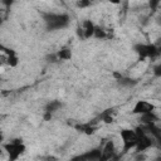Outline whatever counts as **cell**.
Here are the masks:
<instances>
[{
    "label": "cell",
    "mask_w": 161,
    "mask_h": 161,
    "mask_svg": "<svg viewBox=\"0 0 161 161\" xmlns=\"http://www.w3.org/2000/svg\"><path fill=\"white\" fill-rule=\"evenodd\" d=\"M157 23H158V24H160V25H161V15H160V16H158V18H157Z\"/></svg>",
    "instance_id": "44dd1931"
},
{
    "label": "cell",
    "mask_w": 161,
    "mask_h": 161,
    "mask_svg": "<svg viewBox=\"0 0 161 161\" xmlns=\"http://www.w3.org/2000/svg\"><path fill=\"white\" fill-rule=\"evenodd\" d=\"M93 36L97 38V39H104V38L107 36V31H106L103 28L96 25V30H94V35H93Z\"/></svg>",
    "instance_id": "4fadbf2b"
},
{
    "label": "cell",
    "mask_w": 161,
    "mask_h": 161,
    "mask_svg": "<svg viewBox=\"0 0 161 161\" xmlns=\"http://www.w3.org/2000/svg\"><path fill=\"white\" fill-rule=\"evenodd\" d=\"M145 158H146V156L143 155V152L136 153V160H137V161H145Z\"/></svg>",
    "instance_id": "d6986e66"
},
{
    "label": "cell",
    "mask_w": 161,
    "mask_h": 161,
    "mask_svg": "<svg viewBox=\"0 0 161 161\" xmlns=\"http://www.w3.org/2000/svg\"><path fill=\"white\" fill-rule=\"evenodd\" d=\"M4 148L8 152L9 161H16L18 157H20V155H23L24 151H25V146L21 142V140H19V138L11 140L10 142L5 143L4 145Z\"/></svg>",
    "instance_id": "7a4b0ae2"
},
{
    "label": "cell",
    "mask_w": 161,
    "mask_h": 161,
    "mask_svg": "<svg viewBox=\"0 0 161 161\" xmlns=\"http://www.w3.org/2000/svg\"><path fill=\"white\" fill-rule=\"evenodd\" d=\"M45 25L48 28V30H58V29H63L65 28L69 21L70 18L68 14H57V13H45L43 14Z\"/></svg>",
    "instance_id": "6da1fadb"
},
{
    "label": "cell",
    "mask_w": 161,
    "mask_h": 161,
    "mask_svg": "<svg viewBox=\"0 0 161 161\" xmlns=\"http://www.w3.org/2000/svg\"><path fill=\"white\" fill-rule=\"evenodd\" d=\"M57 55L59 60H69L72 58V50L70 48H63L57 53Z\"/></svg>",
    "instance_id": "30bf717a"
},
{
    "label": "cell",
    "mask_w": 161,
    "mask_h": 161,
    "mask_svg": "<svg viewBox=\"0 0 161 161\" xmlns=\"http://www.w3.org/2000/svg\"><path fill=\"white\" fill-rule=\"evenodd\" d=\"M158 5H160V1H150V8H151V10H156Z\"/></svg>",
    "instance_id": "ac0fdd59"
},
{
    "label": "cell",
    "mask_w": 161,
    "mask_h": 161,
    "mask_svg": "<svg viewBox=\"0 0 161 161\" xmlns=\"http://www.w3.org/2000/svg\"><path fill=\"white\" fill-rule=\"evenodd\" d=\"M152 72H153V75H155V77H161V63L156 64V65L153 67Z\"/></svg>",
    "instance_id": "9a60e30c"
},
{
    "label": "cell",
    "mask_w": 161,
    "mask_h": 161,
    "mask_svg": "<svg viewBox=\"0 0 161 161\" xmlns=\"http://www.w3.org/2000/svg\"><path fill=\"white\" fill-rule=\"evenodd\" d=\"M62 107V102L60 101H50L47 107H45V113H54L55 111H58Z\"/></svg>",
    "instance_id": "9c48e42d"
},
{
    "label": "cell",
    "mask_w": 161,
    "mask_h": 161,
    "mask_svg": "<svg viewBox=\"0 0 161 161\" xmlns=\"http://www.w3.org/2000/svg\"><path fill=\"white\" fill-rule=\"evenodd\" d=\"M70 161H89V157H88V153L84 152V153H79V155H75L70 158Z\"/></svg>",
    "instance_id": "5bb4252c"
},
{
    "label": "cell",
    "mask_w": 161,
    "mask_h": 161,
    "mask_svg": "<svg viewBox=\"0 0 161 161\" xmlns=\"http://www.w3.org/2000/svg\"><path fill=\"white\" fill-rule=\"evenodd\" d=\"M133 50L138 54V57L141 59H145V58H155L158 54V50L156 48L155 44H136L133 47Z\"/></svg>",
    "instance_id": "277c9868"
},
{
    "label": "cell",
    "mask_w": 161,
    "mask_h": 161,
    "mask_svg": "<svg viewBox=\"0 0 161 161\" xmlns=\"http://www.w3.org/2000/svg\"><path fill=\"white\" fill-rule=\"evenodd\" d=\"M116 156L117 153H116V147H114L113 141H107L102 148V156L99 161H112Z\"/></svg>",
    "instance_id": "52a82bcc"
},
{
    "label": "cell",
    "mask_w": 161,
    "mask_h": 161,
    "mask_svg": "<svg viewBox=\"0 0 161 161\" xmlns=\"http://www.w3.org/2000/svg\"><path fill=\"white\" fill-rule=\"evenodd\" d=\"M155 45H156V48H157V50H158V54L161 55V39H158V42H157Z\"/></svg>",
    "instance_id": "ffe728a7"
},
{
    "label": "cell",
    "mask_w": 161,
    "mask_h": 161,
    "mask_svg": "<svg viewBox=\"0 0 161 161\" xmlns=\"http://www.w3.org/2000/svg\"><path fill=\"white\" fill-rule=\"evenodd\" d=\"M155 161H161V157H157V158H156Z\"/></svg>",
    "instance_id": "7402d4cb"
},
{
    "label": "cell",
    "mask_w": 161,
    "mask_h": 161,
    "mask_svg": "<svg viewBox=\"0 0 161 161\" xmlns=\"http://www.w3.org/2000/svg\"><path fill=\"white\" fill-rule=\"evenodd\" d=\"M118 83H119L121 86H123V87H133V86L137 83V80L133 79V78H130V77H122V78L118 80Z\"/></svg>",
    "instance_id": "7c38bea8"
},
{
    "label": "cell",
    "mask_w": 161,
    "mask_h": 161,
    "mask_svg": "<svg viewBox=\"0 0 161 161\" xmlns=\"http://www.w3.org/2000/svg\"><path fill=\"white\" fill-rule=\"evenodd\" d=\"M121 138L123 143V152H127L131 148H135L137 145V133L135 130L123 128L121 131Z\"/></svg>",
    "instance_id": "3957f363"
},
{
    "label": "cell",
    "mask_w": 161,
    "mask_h": 161,
    "mask_svg": "<svg viewBox=\"0 0 161 161\" xmlns=\"http://www.w3.org/2000/svg\"><path fill=\"white\" fill-rule=\"evenodd\" d=\"M153 141H155V146H156L158 150H161V136L153 138Z\"/></svg>",
    "instance_id": "e0dca14e"
},
{
    "label": "cell",
    "mask_w": 161,
    "mask_h": 161,
    "mask_svg": "<svg viewBox=\"0 0 161 161\" xmlns=\"http://www.w3.org/2000/svg\"><path fill=\"white\" fill-rule=\"evenodd\" d=\"M94 30H96V25L91 20H84L78 28V34L82 39H89L94 35Z\"/></svg>",
    "instance_id": "5b68a950"
},
{
    "label": "cell",
    "mask_w": 161,
    "mask_h": 161,
    "mask_svg": "<svg viewBox=\"0 0 161 161\" xmlns=\"http://www.w3.org/2000/svg\"><path fill=\"white\" fill-rule=\"evenodd\" d=\"M153 109H155V104H152L151 102H148V101H137L136 104L132 108V113L142 116V114L153 112Z\"/></svg>",
    "instance_id": "8992f818"
},
{
    "label": "cell",
    "mask_w": 161,
    "mask_h": 161,
    "mask_svg": "<svg viewBox=\"0 0 161 161\" xmlns=\"http://www.w3.org/2000/svg\"><path fill=\"white\" fill-rule=\"evenodd\" d=\"M75 128L79 130L80 132L87 133V135H92V133L94 132V130H96V127H94L93 125H91V123H82V125L75 126Z\"/></svg>",
    "instance_id": "8fae6325"
},
{
    "label": "cell",
    "mask_w": 161,
    "mask_h": 161,
    "mask_svg": "<svg viewBox=\"0 0 161 161\" xmlns=\"http://www.w3.org/2000/svg\"><path fill=\"white\" fill-rule=\"evenodd\" d=\"M77 5H78V8H87V6H91V1H88V0H80V1H78L77 3Z\"/></svg>",
    "instance_id": "2e32d148"
},
{
    "label": "cell",
    "mask_w": 161,
    "mask_h": 161,
    "mask_svg": "<svg viewBox=\"0 0 161 161\" xmlns=\"http://www.w3.org/2000/svg\"><path fill=\"white\" fill-rule=\"evenodd\" d=\"M140 119H141V122L145 126H147V125H156V122H157L158 118H157V116L153 112H150V113H146V114L140 116Z\"/></svg>",
    "instance_id": "ba28073f"
}]
</instances>
